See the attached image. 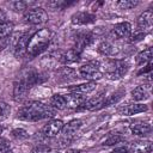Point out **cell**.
<instances>
[{"label": "cell", "mask_w": 153, "mask_h": 153, "mask_svg": "<svg viewBox=\"0 0 153 153\" xmlns=\"http://www.w3.org/2000/svg\"><path fill=\"white\" fill-rule=\"evenodd\" d=\"M56 110H54L50 105H47L42 102L30 100L22 105L17 112V118L23 121L37 122L47 118H51Z\"/></svg>", "instance_id": "obj_1"}, {"label": "cell", "mask_w": 153, "mask_h": 153, "mask_svg": "<svg viewBox=\"0 0 153 153\" xmlns=\"http://www.w3.org/2000/svg\"><path fill=\"white\" fill-rule=\"evenodd\" d=\"M50 39H51V32L49 29L43 27V29L37 30L35 33H32L30 36L26 54L31 57L38 56L39 54H42L48 48Z\"/></svg>", "instance_id": "obj_2"}, {"label": "cell", "mask_w": 153, "mask_h": 153, "mask_svg": "<svg viewBox=\"0 0 153 153\" xmlns=\"http://www.w3.org/2000/svg\"><path fill=\"white\" fill-rule=\"evenodd\" d=\"M104 69L109 79L117 80V79L123 78L127 74L129 69V65L123 60H108L105 62Z\"/></svg>", "instance_id": "obj_3"}, {"label": "cell", "mask_w": 153, "mask_h": 153, "mask_svg": "<svg viewBox=\"0 0 153 153\" xmlns=\"http://www.w3.org/2000/svg\"><path fill=\"white\" fill-rule=\"evenodd\" d=\"M78 74L80 78H84L88 81H96L103 78V72L100 69V65L97 61H90L79 67Z\"/></svg>", "instance_id": "obj_4"}, {"label": "cell", "mask_w": 153, "mask_h": 153, "mask_svg": "<svg viewBox=\"0 0 153 153\" xmlns=\"http://www.w3.org/2000/svg\"><path fill=\"white\" fill-rule=\"evenodd\" d=\"M48 13L42 7H32L24 12V20L30 25H41L48 22Z\"/></svg>", "instance_id": "obj_5"}, {"label": "cell", "mask_w": 153, "mask_h": 153, "mask_svg": "<svg viewBox=\"0 0 153 153\" xmlns=\"http://www.w3.org/2000/svg\"><path fill=\"white\" fill-rule=\"evenodd\" d=\"M82 126V121L81 120H72L69 121L67 124L63 126L62 130H61V142L68 143L72 141V139L75 136V134L79 131V129Z\"/></svg>", "instance_id": "obj_6"}, {"label": "cell", "mask_w": 153, "mask_h": 153, "mask_svg": "<svg viewBox=\"0 0 153 153\" xmlns=\"http://www.w3.org/2000/svg\"><path fill=\"white\" fill-rule=\"evenodd\" d=\"M65 123L62 120H57V118H51L50 121L47 122V124L42 128V134L45 137H55L57 136L62 128H63Z\"/></svg>", "instance_id": "obj_7"}, {"label": "cell", "mask_w": 153, "mask_h": 153, "mask_svg": "<svg viewBox=\"0 0 153 153\" xmlns=\"http://www.w3.org/2000/svg\"><path fill=\"white\" fill-rule=\"evenodd\" d=\"M152 26H153V11L146 10L137 17V30L143 33H148L152 30Z\"/></svg>", "instance_id": "obj_8"}, {"label": "cell", "mask_w": 153, "mask_h": 153, "mask_svg": "<svg viewBox=\"0 0 153 153\" xmlns=\"http://www.w3.org/2000/svg\"><path fill=\"white\" fill-rule=\"evenodd\" d=\"M30 90V86L27 85L26 80L24 76L19 78L16 82H14V86H13V99L16 102H20L25 98L27 91Z\"/></svg>", "instance_id": "obj_9"}, {"label": "cell", "mask_w": 153, "mask_h": 153, "mask_svg": "<svg viewBox=\"0 0 153 153\" xmlns=\"http://www.w3.org/2000/svg\"><path fill=\"white\" fill-rule=\"evenodd\" d=\"M71 22L73 25H88L96 22V16L91 12H86V11H81V12H76L72 16Z\"/></svg>", "instance_id": "obj_10"}, {"label": "cell", "mask_w": 153, "mask_h": 153, "mask_svg": "<svg viewBox=\"0 0 153 153\" xmlns=\"http://www.w3.org/2000/svg\"><path fill=\"white\" fill-rule=\"evenodd\" d=\"M129 129L131 131V134L136 135V136H147L148 134L152 133V126L148 122L145 121H135L131 122V124L129 126Z\"/></svg>", "instance_id": "obj_11"}, {"label": "cell", "mask_w": 153, "mask_h": 153, "mask_svg": "<svg viewBox=\"0 0 153 153\" xmlns=\"http://www.w3.org/2000/svg\"><path fill=\"white\" fill-rule=\"evenodd\" d=\"M148 110V106L143 103H131V104H126L118 109V112L126 116H131L136 115L140 112H145Z\"/></svg>", "instance_id": "obj_12"}, {"label": "cell", "mask_w": 153, "mask_h": 153, "mask_svg": "<svg viewBox=\"0 0 153 153\" xmlns=\"http://www.w3.org/2000/svg\"><path fill=\"white\" fill-rule=\"evenodd\" d=\"M131 33V24L128 22H121L114 25L112 35L115 38H128Z\"/></svg>", "instance_id": "obj_13"}, {"label": "cell", "mask_w": 153, "mask_h": 153, "mask_svg": "<svg viewBox=\"0 0 153 153\" xmlns=\"http://www.w3.org/2000/svg\"><path fill=\"white\" fill-rule=\"evenodd\" d=\"M65 97H66L67 108L74 109V110L82 109L86 102V98L84 97V94H79V93H69V94H65Z\"/></svg>", "instance_id": "obj_14"}, {"label": "cell", "mask_w": 153, "mask_h": 153, "mask_svg": "<svg viewBox=\"0 0 153 153\" xmlns=\"http://www.w3.org/2000/svg\"><path fill=\"white\" fill-rule=\"evenodd\" d=\"M30 36L27 32L20 35L14 44V55L16 57H23L25 54H26V49H27V43H29V39H30Z\"/></svg>", "instance_id": "obj_15"}, {"label": "cell", "mask_w": 153, "mask_h": 153, "mask_svg": "<svg viewBox=\"0 0 153 153\" xmlns=\"http://www.w3.org/2000/svg\"><path fill=\"white\" fill-rule=\"evenodd\" d=\"M105 99H106V96L100 93V94L86 100L82 109H86V110H90V111H96V110L103 109L105 106Z\"/></svg>", "instance_id": "obj_16"}, {"label": "cell", "mask_w": 153, "mask_h": 153, "mask_svg": "<svg viewBox=\"0 0 153 153\" xmlns=\"http://www.w3.org/2000/svg\"><path fill=\"white\" fill-rule=\"evenodd\" d=\"M97 87L96 81H86V82H81L78 85H73L68 87V91L71 93H79V94H86L90 93L92 91H94Z\"/></svg>", "instance_id": "obj_17"}, {"label": "cell", "mask_w": 153, "mask_h": 153, "mask_svg": "<svg viewBox=\"0 0 153 153\" xmlns=\"http://www.w3.org/2000/svg\"><path fill=\"white\" fill-rule=\"evenodd\" d=\"M98 51H99L102 55H104V56L112 57V56H115V55L118 54L120 49H118L115 44H112L110 41H103V42H100L99 45H98Z\"/></svg>", "instance_id": "obj_18"}, {"label": "cell", "mask_w": 153, "mask_h": 153, "mask_svg": "<svg viewBox=\"0 0 153 153\" xmlns=\"http://www.w3.org/2000/svg\"><path fill=\"white\" fill-rule=\"evenodd\" d=\"M80 59H81V51L75 48H71L65 54L61 55V62L65 65L75 63L78 61H80Z\"/></svg>", "instance_id": "obj_19"}, {"label": "cell", "mask_w": 153, "mask_h": 153, "mask_svg": "<svg viewBox=\"0 0 153 153\" xmlns=\"http://www.w3.org/2000/svg\"><path fill=\"white\" fill-rule=\"evenodd\" d=\"M149 86L146 87L143 85H140V86H136L131 92H130V96H131V99L135 100V102H143L146 99L149 98Z\"/></svg>", "instance_id": "obj_20"}, {"label": "cell", "mask_w": 153, "mask_h": 153, "mask_svg": "<svg viewBox=\"0 0 153 153\" xmlns=\"http://www.w3.org/2000/svg\"><path fill=\"white\" fill-rule=\"evenodd\" d=\"M129 151L131 153H152V142L147 140L134 142Z\"/></svg>", "instance_id": "obj_21"}, {"label": "cell", "mask_w": 153, "mask_h": 153, "mask_svg": "<svg viewBox=\"0 0 153 153\" xmlns=\"http://www.w3.org/2000/svg\"><path fill=\"white\" fill-rule=\"evenodd\" d=\"M54 110H65L67 109V103H66V97L65 94H53L50 98V104H49Z\"/></svg>", "instance_id": "obj_22"}, {"label": "cell", "mask_w": 153, "mask_h": 153, "mask_svg": "<svg viewBox=\"0 0 153 153\" xmlns=\"http://www.w3.org/2000/svg\"><path fill=\"white\" fill-rule=\"evenodd\" d=\"M13 29H14V25L12 22H8V20L0 22V41L11 36L13 32Z\"/></svg>", "instance_id": "obj_23"}, {"label": "cell", "mask_w": 153, "mask_h": 153, "mask_svg": "<svg viewBox=\"0 0 153 153\" xmlns=\"http://www.w3.org/2000/svg\"><path fill=\"white\" fill-rule=\"evenodd\" d=\"M151 60H152V48L151 47L146 48L145 50L140 51L136 55V63L137 65H146V63L151 62Z\"/></svg>", "instance_id": "obj_24"}, {"label": "cell", "mask_w": 153, "mask_h": 153, "mask_svg": "<svg viewBox=\"0 0 153 153\" xmlns=\"http://www.w3.org/2000/svg\"><path fill=\"white\" fill-rule=\"evenodd\" d=\"M124 93H126V90H117V91H115L114 93L106 96L105 106H110V105H114V104L118 103V102L122 99V97L124 96Z\"/></svg>", "instance_id": "obj_25"}, {"label": "cell", "mask_w": 153, "mask_h": 153, "mask_svg": "<svg viewBox=\"0 0 153 153\" xmlns=\"http://www.w3.org/2000/svg\"><path fill=\"white\" fill-rule=\"evenodd\" d=\"M37 2H33V1H14L11 4V6L13 7V10L18 11V12H22V11H27L32 7H36Z\"/></svg>", "instance_id": "obj_26"}, {"label": "cell", "mask_w": 153, "mask_h": 153, "mask_svg": "<svg viewBox=\"0 0 153 153\" xmlns=\"http://www.w3.org/2000/svg\"><path fill=\"white\" fill-rule=\"evenodd\" d=\"M140 2L137 0H118L115 1L114 5L118 8V10H133L135 8Z\"/></svg>", "instance_id": "obj_27"}, {"label": "cell", "mask_w": 153, "mask_h": 153, "mask_svg": "<svg viewBox=\"0 0 153 153\" xmlns=\"http://www.w3.org/2000/svg\"><path fill=\"white\" fill-rule=\"evenodd\" d=\"M123 141H124V137H123L121 134L116 133V134H111L108 139H105V141H104L103 145L112 146V145H116V143H121V142H123Z\"/></svg>", "instance_id": "obj_28"}, {"label": "cell", "mask_w": 153, "mask_h": 153, "mask_svg": "<svg viewBox=\"0 0 153 153\" xmlns=\"http://www.w3.org/2000/svg\"><path fill=\"white\" fill-rule=\"evenodd\" d=\"M11 114V106L6 102H0V122L5 121Z\"/></svg>", "instance_id": "obj_29"}, {"label": "cell", "mask_w": 153, "mask_h": 153, "mask_svg": "<svg viewBox=\"0 0 153 153\" xmlns=\"http://www.w3.org/2000/svg\"><path fill=\"white\" fill-rule=\"evenodd\" d=\"M31 153H59L56 149L49 147V146H45V145H41V146H37L35 147Z\"/></svg>", "instance_id": "obj_30"}, {"label": "cell", "mask_w": 153, "mask_h": 153, "mask_svg": "<svg viewBox=\"0 0 153 153\" xmlns=\"http://www.w3.org/2000/svg\"><path fill=\"white\" fill-rule=\"evenodd\" d=\"M12 135H13V137H16L17 140H24V139H26V137L29 136L27 131H26L25 129H23V128L13 129V130H12Z\"/></svg>", "instance_id": "obj_31"}, {"label": "cell", "mask_w": 153, "mask_h": 153, "mask_svg": "<svg viewBox=\"0 0 153 153\" xmlns=\"http://www.w3.org/2000/svg\"><path fill=\"white\" fill-rule=\"evenodd\" d=\"M47 5L49 6V7H51L53 10H62L65 6H68V5H71V4H68V2H66V1H49V2H47Z\"/></svg>", "instance_id": "obj_32"}, {"label": "cell", "mask_w": 153, "mask_h": 153, "mask_svg": "<svg viewBox=\"0 0 153 153\" xmlns=\"http://www.w3.org/2000/svg\"><path fill=\"white\" fill-rule=\"evenodd\" d=\"M146 36V33H143V32H141V31H135L134 33H130V36H129V41L130 42H136V41H140V39H142L143 37Z\"/></svg>", "instance_id": "obj_33"}, {"label": "cell", "mask_w": 153, "mask_h": 153, "mask_svg": "<svg viewBox=\"0 0 153 153\" xmlns=\"http://www.w3.org/2000/svg\"><path fill=\"white\" fill-rule=\"evenodd\" d=\"M10 149V145L6 141H0V153H6Z\"/></svg>", "instance_id": "obj_34"}, {"label": "cell", "mask_w": 153, "mask_h": 153, "mask_svg": "<svg viewBox=\"0 0 153 153\" xmlns=\"http://www.w3.org/2000/svg\"><path fill=\"white\" fill-rule=\"evenodd\" d=\"M127 152H129V148H128V147H126V146H120V147H115L111 153H127Z\"/></svg>", "instance_id": "obj_35"}, {"label": "cell", "mask_w": 153, "mask_h": 153, "mask_svg": "<svg viewBox=\"0 0 153 153\" xmlns=\"http://www.w3.org/2000/svg\"><path fill=\"white\" fill-rule=\"evenodd\" d=\"M2 131H4V128H2V126H1V124H0V135H1V134H2Z\"/></svg>", "instance_id": "obj_36"}, {"label": "cell", "mask_w": 153, "mask_h": 153, "mask_svg": "<svg viewBox=\"0 0 153 153\" xmlns=\"http://www.w3.org/2000/svg\"><path fill=\"white\" fill-rule=\"evenodd\" d=\"M6 153H14V152H13V151H11V149H10V151H7V152H6Z\"/></svg>", "instance_id": "obj_37"}, {"label": "cell", "mask_w": 153, "mask_h": 153, "mask_svg": "<svg viewBox=\"0 0 153 153\" xmlns=\"http://www.w3.org/2000/svg\"><path fill=\"white\" fill-rule=\"evenodd\" d=\"M127 153H131V152H130V151H129V152H127Z\"/></svg>", "instance_id": "obj_38"}]
</instances>
